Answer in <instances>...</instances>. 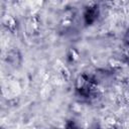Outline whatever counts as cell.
I'll use <instances>...</instances> for the list:
<instances>
[{
	"mask_svg": "<svg viewBox=\"0 0 129 129\" xmlns=\"http://www.w3.org/2000/svg\"><path fill=\"white\" fill-rule=\"evenodd\" d=\"M125 41H126L127 44H129V30L127 31V33H126V35H125Z\"/></svg>",
	"mask_w": 129,
	"mask_h": 129,
	"instance_id": "1",
	"label": "cell"
}]
</instances>
